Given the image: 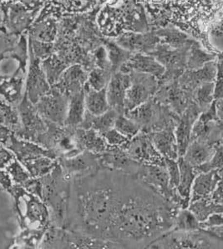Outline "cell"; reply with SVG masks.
I'll return each mask as SVG.
<instances>
[{"instance_id": "83f0119b", "label": "cell", "mask_w": 223, "mask_h": 249, "mask_svg": "<svg viewBox=\"0 0 223 249\" xmlns=\"http://www.w3.org/2000/svg\"><path fill=\"white\" fill-rule=\"evenodd\" d=\"M119 115L120 113L113 108H110L100 115H93L88 111H85L83 121L79 127L85 129L91 128L98 133H103L114 127L116 119Z\"/></svg>"}, {"instance_id": "484cf974", "label": "cell", "mask_w": 223, "mask_h": 249, "mask_svg": "<svg viewBox=\"0 0 223 249\" xmlns=\"http://www.w3.org/2000/svg\"><path fill=\"white\" fill-rule=\"evenodd\" d=\"M122 72H142L147 73L161 78L165 72V68L162 64L156 61L154 58L144 56H136L122 65L121 68Z\"/></svg>"}, {"instance_id": "4dcf8cb0", "label": "cell", "mask_w": 223, "mask_h": 249, "mask_svg": "<svg viewBox=\"0 0 223 249\" xmlns=\"http://www.w3.org/2000/svg\"><path fill=\"white\" fill-rule=\"evenodd\" d=\"M177 163L179 167L180 178L177 192L181 197L190 200L191 186L197 175V171L195 167L183 160L182 157H179L177 159Z\"/></svg>"}, {"instance_id": "4316f807", "label": "cell", "mask_w": 223, "mask_h": 249, "mask_svg": "<svg viewBox=\"0 0 223 249\" xmlns=\"http://www.w3.org/2000/svg\"><path fill=\"white\" fill-rule=\"evenodd\" d=\"M27 35L36 40L53 43L57 36V23L52 16L37 18L30 26Z\"/></svg>"}, {"instance_id": "44dd1931", "label": "cell", "mask_w": 223, "mask_h": 249, "mask_svg": "<svg viewBox=\"0 0 223 249\" xmlns=\"http://www.w3.org/2000/svg\"><path fill=\"white\" fill-rule=\"evenodd\" d=\"M221 181H223V169L197 174L191 186L190 202L209 198Z\"/></svg>"}, {"instance_id": "ab89813d", "label": "cell", "mask_w": 223, "mask_h": 249, "mask_svg": "<svg viewBox=\"0 0 223 249\" xmlns=\"http://www.w3.org/2000/svg\"><path fill=\"white\" fill-rule=\"evenodd\" d=\"M114 128L128 139H132L141 132L139 126L124 114H120L117 117L114 124Z\"/></svg>"}, {"instance_id": "f6af8a7d", "label": "cell", "mask_w": 223, "mask_h": 249, "mask_svg": "<svg viewBox=\"0 0 223 249\" xmlns=\"http://www.w3.org/2000/svg\"><path fill=\"white\" fill-rule=\"evenodd\" d=\"M26 191L30 194H34L35 196L40 197L42 199V190H43V186L41 182V178H30L29 180H27L25 183L22 185Z\"/></svg>"}, {"instance_id": "7c38bea8", "label": "cell", "mask_w": 223, "mask_h": 249, "mask_svg": "<svg viewBox=\"0 0 223 249\" xmlns=\"http://www.w3.org/2000/svg\"><path fill=\"white\" fill-rule=\"evenodd\" d=\"M70 99L56 88L51 86L49 92L35 106L41 116L49 122L64 125Z\"/></svg>"}, {"instance_id": "f546056e", "label": "cell", "mask_w": 223, "mask_h": 249, "mask_svg": "<svg viewBox=\"0 0 223 249\" xmlns=\"http://www.w3.org/2000/svg\"><path fill=\"white\" fill-rule=\"evenodd\" d=\"M85 109L93 115H100L110 109L106 97V88L101 90L93 89L87 83L84 86Z\"/></svg>"}, {"instance_id": "c3c4849f", "label": "cell", "mask_w": 223, "mask_h": 249, "mask_svg": "<svg viewBox=\"0 0 223 249\" xmlns=\"http://www.w3.org/2000/svg\"><path fill=\"white\" fill-rule=\"evenodd\" d=\"M13 185L14 183L8 172L5 169H0V187L6 191L9 192Z\"/></svg>"}, {"instance_id": "7dc6e473", "label": "cell", "mask_w": 223, "mask_h": 249, "mask_svg": "<svg viewBox=\"0 0 223 249\" xmlns=\"http://www.w3.org/2000/svg\"><path fill=\"white\" fill-rule=\"evenodd\" d=\"M223 213H213L210 215L206 220L201 222V229H208L213 227L223 226Z\"/></svg>"}, {"instance_id": "ffe728a7", "label": "cell", "mask_w": 223, "mask_h": 249, "mask_svg": "<svg viewBox=\"0 0 223 249\" xmlns=\"http://www.w3.org/2000/svg\"><path fill=\"white\" fill-rule=\"evenodd\" d=\"M6 147L14 153L16 160L20 162L41 156L49 157L54 160H57L56 154L52 150L44 148L38 143L31 141L19 139L13 132L9 137V141L6 143Z\"/></svg>"}, {"instance_id": "d6986e66", "label": "cell", "mask_w": 223, "mask_h": 249, "mask_svg": "<svg viewBox=\"0 0 223 249\" xmlns=\"http://www.w3.org/2000/svg\"><path fill=\"white\" fill-rule=\"evenodd\" d=\"M87 79L86 70L81 65L76 64L68 67L61 74L58 81L52 86L70 99L71 96L84 90V84H86Z\"/></svg>"}, {"instance_id": "8d00e7d4", "label": "cell", "mask_w": 223, "mask_h": 249, "mask_svg": "<svg viewBox=\"0 0 223 249\" xmlns=\"http://www.w3.org/2000/svg\"><path fill=\"white\" fill-rule=\"evenodd\" d=\"M0 125L9 127L13 132L20 127V119L17 107L0 98Z\"/></svg>"}, {"instance_id": "4fadbf2b", "label": "cell", "mask_w": 223, "mask_h": 249, "mask_svg": "<svg viewBox=\"0 0 223 249\" xmlns=\"http://www.w3.org/2000/svg\"><path fill=\"white\" fill-rule=\"evenodd\" d=\"M153 99L165 105L177 115H181L186 107L193 103L194 94L184 89L177 81L168 82L161 85Z\"/></svg>"}, {"instance_id": "8fae6325", "label": "cell", "mask_w": 223, "mask_h": 249, "mask_svg": "<svg viewBox=\"0 0 223 249\" xmlns=\"http://www.w3.org/2000/svg\"><path fill=\"white\" fill-rule=\"evenodd\" d=\"M131 160L140 164L165 165V159L156 149L148 133L140 132L122 147Z\"/></svg>"}, {"instance_id": "836d02e7", "label": "cell", "mask_w": 223, "mask_h": 249, "mask_svg": "<svg viewBox=\"0 0 223 249\" xmlns=\"http://www.w3.org/2000/svg\"><path fill=\"white\" fill-rule=\"evenodd\" d=\"M41 66L50 86L56 84L61 74L69 67L55 52L51 53L49 57L41 60Z\"/></svg>"}, {"instance_id": "cb8c5ba5", "label": "cell", "mask_w": 223, "mask_h": 249, "mask_svg": "<svg viewBox=\"0 0 223 249\" xmlns=\"http://www.w3.org/2000/svg\"><path fill=\"white\" fill-rule=\"evenodd\" d=\"M219 146H213L201 139L191 140L183 154V160L193 167L202 165L211 160Z\"/></svg>"}, {"instance_id": "30bf717a", "label": "cell", "mask_w": 223, "mask_h": 249, "mask_svg": "<svg viewBox=\"0 0 223 249\" xmlns=\"http://www.w3.org/2000/svg\"><path fill=\"white\" fill-rule=\"evenodd\" d=\"M129 74L131 84L125 95V112L152 99L160 87L159 80L155 76L136 72H130Z\"/></svg>"}, {"instance_id": "60d3db41", "label": "cell", "mask_w": 223, "mask_h": 249, "mask_svg": "<svg viewBox=\"0 0 223 249\" xmlns=\"http://www.w3.org/2000/svg\"><path fill=\"white\" fill-rule=\"evenodd\" d=\"M5 170L9 174L14 184L16 185H23L27 180L31 178L26 168L16 159L5 168Z\"/></svg>"}, {"instance_id": "5b68a950", "label": "cell", "mask_w": 223, "mask_h": 249, "mask_svg": "<svg viewBox=\"0 0 223 249\" xmlns=\"http://www.w3.org/2000/svg\"><path fill=\"white\" fill-rule=\"evenodd\" d=\"M42 3L43 0H20L0 3L7 36L19 38L21 35L27 34L36 19Z\"/></svg>"}, {"instance_id": "bcb514c9", "label": "cell", "mask_w": 223, "mask_h": 249, "mask_svg": "<svg viewBox=\"0 0 223 249\" xmlns=\"http://www.w3.org/2000/svg\"><path fill=\"white\" fill-rule=\"evenodd\" d=\"M15 159L14 153L6 145L0 143V169H5Z\"/></svg>"}, {"instance_id": "7402d4cb", "label": "cell", "mask_w": 223, "mask_h": 249, "mask_svg": "<svg viewBox=\"0 0 223 249\" xmlns=\"http://www.w3.org/2000/svg\"><path fill=\"white\" fill-rule=\"evenodd\" d=\"M25 76L14 73L12 76L0 74V98L9 105L16 107L24 94Z\"/></svg>"}, {"instance_id": "d6a6232c", "label": "cell", "mask_w": 223, "mask_h": 249, "mask_svg": "<svg viewBox=\"0 0 223 249\" xmlns=\"http://www.w3.org/2000/svg\"><path fill=\"white\" fill-rule=\"evenodd\" d=\"M21 163L26 168L30 177L39 178L52 171L53 168L57 164V161L49 157L41 156L25 160Z\"/></svg>"}, {"instance_id": "ac0fdd59", "label": "cell", "mask_w": 223, "mask_h": 249, "mask_svg": "<svg viewBox=\"0 0 223 249\" xmlns=\"http://www.w3.org/2000/svg\"><path fill=\"white\" fill-rule=\"evenodd\" d=\"M130 84V74L120 71L114 72L106 86L108 104L110 105V108L117 111L120 114L125 113L124 104Z\"/></svg>"}, {"instance_id": "d4e9b609", "label": "cell", "mask_w": 223, "mask_h": 249, "mask_svg": "<svg viewBox=\"0 0 223 249\" xmlns=\"http://www.w3.org/2000/svg\"><path fill=\"white\" fill-rule=\"evenodd\" d=\"M76 137L79 146L82 151H88L96 155L102 154L110 146L101 133L91 128L85 129L76 127Z\"/></svg>"}, {"instance_id": "7bdbcfd3", "label": "cell", "mask_w": 223, "mask_h": 249, "mask_svg": "<svg viewBox=\"0 0 223 249\" xmlns=\"http://www.w3.org/2000/svg\"><path fill=\"white\" fill-rule=\"evenodd\" d=\"M165 165L167 173H168L170 185H171V188L177 190L180 178L179 167L177 163V160L165 159Z\"/></svg>"}, {"instance_id": "f35d334b", "label": "cell", "mask_w": 223, "mask_h": 249, "mask_svg": "<svg viewBox=\"0 0 223 249\" xmlns=\"http://www.w3.org/2000/svg\"><path fill=\"white\" fill-rule=\"evenodd\" d=\"M110 70H102L100 68L92 69L90 73H88V85L93 89L101 90L105 89L112 75Z\"/></svg>"}, {"instance_id": "9c48e42d", "label": "cell", "mask_w": 223, "mask_h": 249, "mask_svg": "<svg viewBox=\"0 0 223 249\" xmlns=\"http://www.w3.org/2000/svg\"><path fill=\"white\" fill-rule=\"evenodd\" d=\"M223 119L218 115L215 101L201 113L191 130V141L201 139L213 146L223 145Z\"/></svg>"}, {"instance_id": "ba28073f", "label": "cell", "mask_w": 223, "mask_h": 249, "mask_svg": "<svg viewBox=\"0 0 223 249\" xmlns=\"http://www.w3.org/2000/svg\"><path fill=\"white\" fill-rule=\"evenodd\" d=\"M16 107L20 119V127L13 133L19 139L38 143L46 132V120L39 113L35 105L29 102L25 94Z\"/></svg>"}, {"instance_id": "d590c367", "label": "cell", "mask_w": 223, "mask_h": 249, "mask_svg": "<svg viewBox=\"0 0 223 249\" xmlns=\"http://www.w3.org/2000/svg\"><path fill=\"white\" fill-rule=\"evenodd\" d=\"M200 222L187 209H180L174 218L172 229L174 231H195L199 230Z\"/></svg>"}, {"instance_id": "ee69618b", "label": "cell", "mask_w": 223, "mask_h": 249, "mask_svg": "<svg viewBox=\"0 0 223 249\" xmlns=\"http://www.w3.org/2000/svg\"><path fill=\"white\" fill-rule=\"evenodd\" d=\"M101 134L105 139V141L107 142L108 144L110 146H114V147H122L129 140L127 138L122 135V133L115 129L114 127L105 131Z\"/></svg>"}, {"instance_id": "816d5d0a", "label": "cell", "mask_w": 223, "mask_h": 249, "mask_svg": "<svg viewBox=\"0 0 223 249\" xmlns=\"http://www.w3.org/2000/svg\"><path fill=\"white\" fill-rule=\"evenodd\" d=\"M0 35L7 36V32H6L5 28L3 26V16H2L1 11H0Z\"/></svg>"}, {"instance_id": "1f68e13d", "label": "cell", "mask_w": 223, "mask_h": 249, "mask_svg": "<svg viewBox=\"0 0 223 249\" xmlns=\"http://www.w3.org/2000/svg\"><path fill=\"white\" fill-rule=\"evenodd\" d=\"M84 90L71 96L69 100L68 110L64 125L70 127H78L84 119L85 113Z\"/></svg>"}, {"instance_id": "52a82bcc", "label": "cell", "mask_w": 223, "mask_h": 249, "mask_svg": "<svg viewBox=\"0 0 223 249\" xmlns=\"http://www.w3.org/2000/svg\"><path fill=\"white\" fill-rule=\"evenodd\" d=\"M134 175L180 209L188 208L190 200L181 197L177 190L171 188L165 165L140 164Z\"/></svg>"}, {"instance_id": "7a4b0ae2", "label": "cell", "mask_w": 223, "mask_h": 249, "mask_svg": "<svg viewBox=\"0 0 223 249\" xmlns=\"http://www.w3.org/2000/svg\"><path fill=\"white\" fill-rule=\"evenodd\" d=\"M9 193L14 198L20 232L44 235L51 220L44 201L20 185L14 184Z\"/></svg>"}, {"instance_id": "f5cc1de1", "label": "cell", "mask_w": 223, "mask_h": 249, "mask_svg": "<svg viewBox=\"0 0 223 249\" xmlns=\"http://www.w3.org/2000/svg\"><path fill=\"white\" fill-rule=\"evenodd\" d=\"M6 58H8V54H7V50H4L0 53V63L3 61Z\"/></svg>"}, {"instance_id": "9a60e30c", "label": "cell", "mask_w": 223, "mask_h": 249, "mask_svg": "<svg viewBox=\"0 0 223 249\" xmlns=\"http://www.w3.org/2000/svg\"><path fill=\"white\" fill-rule=\"evenodd\" d=\"M56 161L64 176L70 180L83 177L100 168L97 155L88 151H82L70 158H58Z\"/></svg>"}, {"instance_id": "8992f818", "label": "cell", "mask_w": 223, "mask_h": 249, "mask_svg": "<svg viewBox=\"0 0 223 249\" xmlns=\"http://www.w3.org/2000/svg\"><path fill=\"white\" fill-rule=\"evenodd\" d=\"M223 240L202 229L195 231L170 230L156 238L145 249H223Z\"/></svg>"}, {"instance_id": "603a6c76", "label": "cell", "mask_w": 223, "mask_h": 249, "mask_svg": "<svg viewBox=\"0 0 223 249\" xmlns=\"http://www.w3.org/2000/svg\"><path fill=\"white\" fill-rule=\"evenodd\" d=\"M155 148L164 159L177 160L179 158L175 127H166L162 130L148 133Z\"/></svg>"}, {"instance_id": "b9f144b4", "label": "cell", "mask_w": 223, "mask_h": 249, "mask_svg": "<svg viewBox=\"0 0 223 249\" xmlns=\"http://www.w3.org/2000/svg\"><path fill=\"white\" fill-rule=\"evenodd\" d=\"M223 145L219 146L215 151L213 156L207 162L202 165L195 167L197 174L200 173L212 171V170H220L223 169Z\"/></svg>"}, {"instance_id": "6da1fadb", "label": "cell", "mask_w": 223, "mask_h": 249, "mask_svg": "<svg viewBox=\"0 0 223 249\" xmlns=\"http://www.w3.org/2000/svg\"><path fill=\"white\" fill-rule=\"evenodd\" d=\"M179 210L132 174L109 241L122 249H145L172 229Z\"/></svg>"}, {"instance_id": "3957f363", "label": "cell", "mask_w": 223, "mask_h": 249, "mask_svg": "<svg viewBox=\"0 0 223 249\" xmlns=\"http://www.w3.org/2000/svg\"><path fill=\"white\" fill-rule=\"evenodd\" d=\"M41 179L43 186L42 200L49 209L51 223L64 228L70 210L71 180L64 176L58 162L52 171Z\"/></svg>"}, {"instance_id": "74e56055", "label": "cell", "mask_w": 223, "mask_h": 249, "mask_svg": "<svg viewBox=\"0 0 223 249\" xmlns=\"http://www.w3.org/2000/svg\"><path fill=\"white\" fill-rule=\"evenodd\" d=\"M214 101V82L205 83L195 90L193 102L201 111L206 110Z\"/></svg>"}, {"instance_id": "5bb4252c", "label": "cell", "mask_w": 223, "mask_h": 249, "mask_svg": "<svg viewBox=\"0 0 223 249\" xmlns=\"http://www.w3.org/2000/svg\"><path fill=\"white\" fill-rule=\"evenodd\" d=\"M29 68L25 76L24 94L29 102L35 105L49 92L51 86L47 80L46 75L41 66V60L34 56L29 50Z\"/></svg>"}, {"instance_id": "e0dca14e", "label": "cell", "mask_w": 223, "mask_h": 249, "mask_svg": "<svg viewBox=\"0 0 223 249\" xmlns=\"http://www.w3.org/2000/svg\"><path fill=\"white\" fill-rule=\"evenodd\" d=\"M201 113L202 111L200 108L193 102L179 116L175 127V135L177 139L179 157L183 156L185 149L191 142V130Z\"/></svg>"}, {"instance_id": "681fc988", "label": "cell", "mask_w": 223, "mask_h": 249, "mask_svg": "<svg viewBox=\"0 0 223 249\" xmlns=\"http://www.w3.org/2000/svg\"><path fill=\"white\" fill-rule=\"evenodd\" d=\"M210 197L215 203L223 204V181L218 183V185L215 188L214 191L212 192Z\"/></svg>"}, {"instance_id": "f907efd6", "label": "cell", "mask_w": 223, "mask_h": 249, "mask_svg": "<svg viewBox=\"0 0 223 249\" xmlns=\"http://www.w3.org/2000/svg\"><path fill=\"white\" fill-rule=\"evenodd\" d=\"M12 132L13 131L9 129V127L0 125V143L6 145V143L9 141V137L11 135Z\"/></svg>"}, {"instance_id": "f1b7e54d", "label": "cell", "mask_w": 223, "mask_h": 249, "mask_svg": "<svg viewBox=\"0 0 223 249\" xmlns=\"http://www.w3.org/2000/svg\"><path fill=\"white\" fill-rule=\"evenodd\" d=\"M5 50L8 58H12L18 63V69L15 73L26 75L29 61V43L27 34L21 35L15 43L7 46Z\"/></svg>"}, {"instance_id": "e575fe53", "label": "cell", "mask_w": 223, "mask_h": 249, "mask_svg": "<svg viewBox=\"0 0 223 249\" xmlns=\"http://www.w3.org/2000/svg\"><path fill=\"white\" fill-rule=\"evenodd\" d=\"M188 209L200 223L206 220L210 215L223 213V204L215 203L211 197L190 202Z\"/></svg>"}, {"instance_id": "2e32d148", "label": "cell", "mask_w": 223, "mask_h": 249, "mask_svg": "<svg viewBox=\"0 0 223 249\" xmlns=\"http://www.w3.org/2000/svg\"><path fill=\"white\" fill-rule=\"evenodd\" d=\"M100 168L126 174L136 173L140 163L131 160L122 147L109 146L106 150L97 155Z\"/></svg>"}, {"instance_id": "277c9868", "label": "cell", "mask_w": 223, "mask_h": 249, "mask_svg": "<svg viewBox=\"0 0 223 249\" xmlns=\"http://www.w3.org/2000/svg\"><path fill=\"white\" fill-rule=\"evenodd\" d=\"M125 116L139 126L142 132L153 133L166 127H175L179 115L152 98L144 104L125 112Z\"/></svg>"}]
</instances>
